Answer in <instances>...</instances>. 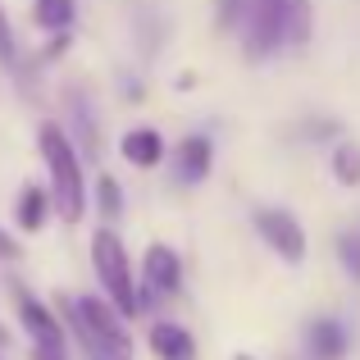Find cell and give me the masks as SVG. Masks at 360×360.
<instances>
[{"label": "cell", "mask_w": 360, "mask_h": 360, "mask_svg": "<svg viewBox=\"0 0 360 360\" xmlns=\"http://www.w3.org/2000/svg\"><path fill=\"white\" fill-rule=\"evenodd\" d=\"M69 105H73V128H78L82 146H87V150H96V146H101V137H96V128H91V115H87V101H82V96H69ZM96 155H101V150H96Z\"/></svg>", "instance_id": "2e32d148"}, {"label": "cell", "mask_w": 360, "mask_h": 360, "mask_svg": "<svg viewBox=\"0 0 360 360\" xmlns=\"http://www.w3.org/2000/svg\"><path fill=\"white\" fill-rule=\"evenodd\" d=\"M5 342H9V333H5V328H0V347H5Z\"/></svg>", "instance_id": "44dd1931"}, {"label": "cell", "mask_w": 360, "mask_h": 360, "mask_svg": "<svg viewBox=\"0 0 360 360\" xmlns=\"http://www.w3.org/2000/svg\"><path fill=\"white\" fill-rule=\"evenodd\" d=\"M119 150H123V160H128V165L150 169V165H160V155H165V141H160L155 128H132V132H123Z\"/></svg>", "instance_id": "9c48e42d"}, {"label": "cell", "mask_w": 360, "mask_h": 360, "mask_svg": "<svg viewBox=\"0 0 360 360\" xmlns=\"http://www.w3.org/2000/svg\"><path fill=\"white\" fill-rule=\"evenodd\" d=\"M283 46V5L278 0H255L251 5V55H264Z\"/></svg>", "instance_id": "52a82bcc"}, {"label": "cell", "mask_w": 360, "mask_h": 360, "mask_svg": "<svg viewBox=\"0 0 360 360\" xmlns=\"http://www.w3.org/2000/svg\"><path fill=\"white\" fill-rule=\"evenodd\" d=\"M91 269H96L110 306H115L119 315H137L141 301H137V288H132L128 251H123V242H119L115 229H96V233H91Z\"/></svg>", "instance_id": "7a4b0ae2"}, {"label": "cell", "mask_w": 360, "mask_h": 360, "mask_svg": "<svg viewBox=\"0 0 360 360\" xmlns=\"http://www.w3.org/2000/svg\"><path fill=\"white\" fill-rule=\"evenodd\" d=\"M78 324L87 328V342L101 352L96 360H105V352L115 360L132 356V338H128V328H123V315L110 306L105 297H82L78 301Z\"/></svg>", "instance_id": "3957f363"}, {"label": "cell", "mask_w": 360, "mask_h": 360, "mask_svg": "<svg viewBox=\"0 0 360 360\" xmlns=\"http://www.w3.org/2000/svg\"><path fill=\"white\" fill-rule=\"evenodd\" d=\"M338 255H342V269L360 283V238L356 233H342V238H338Z\"/></svg>", "instance_id": "e0dca14e"}, {"label": "cell", "mask_w": 360, "mask_h": 360, "mask_svg": "<svg viewBox=\"0 0 360 360\" xmlns=\"http://www.w3.org/2000/svg\"><path fill=\"white\" fill-rule=\"evenodd\" d=\"M14 214H18V224H23L27 233H37V229L46 224V192L27 183V187H23V196H18V205H14Z\"/></svg>", "instance_id": "4fadbf2b"}, {"label": "cell", "mask_w": 360, "mask_h": 360, "mask_svg": "<svg viewBox=\"0 0 360 360\" xmlns=\"http://www.w3.org/2000/svg\"><path fill=\"white\" fill-rule=\"evenodd\" d=\"M96 205H101V210H105V219H115V214H119V183H115V178H110V174H101V183H96Z\"/></svg>", "instance_id": "ac0fdd59"}, {"label": "cell", "mask_w": 360, "mask_h": 360, "mask_svg": "<svg viewBox=\"0 0 360 360\" xmlns=\"http://www.w3.org/2000/svg\"><path fill=\"white\" fill-rule=\"evenodd\" d=\"M18 319H23V328L32 333V347H37V360H69V352H64V333L60 324H55V315L41 306L37 297H18Z\"/></svg>", "instance_id": "5b68a950"}, {"label": "cell", "mask_w": 360, "mask_h": 360, "mask_svg": "<svg viewBox=\"0 0 360 360\" xmlns=\"http://www.w3.org/2000/svg\"><path fill=\"white\" fill-rule=\"evenodd\" d=\"M37 141H41V160H46V169H51L55 205H60L64 224H78L82 205H87V187H82V165H78V150H73V137L60 123H41Z\"/></svg>", "instance_id": "6da1fadb"}, {"label": "cell", "mask_w": 360, "mask_h": 360, "mask_svg": "<svg viewBox=\"0 0 360 360\" xmlns=\"http://www.w3.org/2000/svg\"><path fill=\"white\" fill-rule=\"evenodd\" d=\"M14 255H18L14 238H9V233H0V260H14Z\"/></svg>", "instance_id": "ffe728a7"}, {"label": "cell", "mask_w": 360, "mask_h": 360, "mask_svg": "<svg viewBox=\"0 0 360 360\" xmlns=\"http://www.w3.org/2000/svg\"><path fill=\"white\" fill-rule=\"evenodd\" d=\"M255 233H260L288 264H301V255H306V233H301V224H297L292 210H278V205L255 210Z\"/></svg>", "instance_id": "277c9868"}, {"label": "cell", "mask_w": 360, "mask_h": 360, "mask_svg": "<svg viewBox=\"0 0 360 360\" xmlns=\"http://www.w3.org/2000/svg\"><path fill=\"white\" fill-rule=\"evenodd\" d=\"M0 60H5V64H14V27H9L5 9H0Z\"/></svg>", "instance_id": "d6986e66"}, {"label": "cell", "mask_w": 360, "mask_h": 360, "mask_svg": "<svg viewBox=\"0 0 360 360\" xmlns=\"http://www.w3.org/2000/svg\"><path fill=\"white\" fill-rule=\"evenodd\" d=\"M141 269H146V288L150 292H178V288H183V260H178V251L165 246V242L146 246Z\"/></svg>", "instance_id": "8992f818"}, {"label": "cell", "mask_w": 360, "mask_h": 360, "mask_svg": "<svg viewBox=\"0 0 360 360\" xmlns=\"http://www.w3.org/2000/svg\"><path fill=\"white\" fill-rule=\"evenodd\" d=\"M174 160H178V178H183V183H201V178H210V165H214L210 137H187L183 146L174 150Z\"/></svg>", "instance_id": "ba28073f"}, {"label": "cell", "mask_w": 360, "mask_h": 360, "mask_svg": "<svg viewBox=\"0 0 360 360\" xmlns=\"http://www.w3.org/2000/svg\"><path fill=\"white\" fill-rule=\"evenodd\" d=\"M333 178L342 187H360V146L342 141V146L333 150Z\"/></svg>", "instance_id": "5bb4252c"}, {"label": "cell", "mask_w": 360, "mask_h": 360, "mask_svg": "<svg viewBox=\"0 0 360 360\" xmlns=\"http://www.w3.org/2000/svg\"><path fill=\"white\" fill-rule=\"evenodd\" d=\"M37 23L41 27H55V32H64V27L73 23V0H37Z\"/></svg>", "instance_id": "9a60e30c"}, {"label": "cell", "mask_w": 360, "mask_h": 360, "mask_svg": "<svg viewBox=\"0 0 360 360\" xmlns=\"http://www.w3.org/2000/svg\"><path fill=\"white\" fill-rule=\"evenodd\" d=\"M238 360H251V356H238Z\"/></svg>", "instance_id": "7402d4cb"}, {"label": "cell", "mask_w": 360, "mask_h": 360, "mask_svg": "<svg viewBox=\"0 0 360 360\" xmlns=\"http://www.w3.org/2000/svg\"><path fill=\"white\" fill-rule=\"evenodd\" d=\"M283 5V41L306 46L310 41V0H278Z\"/></svg>", "instance_id": "7c38bea8"}, {"label": "cell", "mask_w": 360, "mask_h": 360, "mask_svg": "<svg viewBox=\"0 0 360 360\" xmlns=\"http://www.w3.org/2000/svg\"><path fill=\"white\" fill-rule=\"evenodd\" d=\"M150 347L160 360H196V342L183 324H155L150 328Z\"/></svg>", "instance_id": "30bf717a"}, {"label": "cell", "mask_w": 360, "mask_h": 360, "mask_svg": "<svg viewBox=\"0 0 360 360\" xmlns=\"http://www.w3.org/2000/svg\"><path fill=\"white\" fill-rule=\"evenodd\" d=\"M310 356L315 360H342L347 356V328L338 319H315L310 324Z\"/></svg>", "instance_id": "8fae6325"}]
</instances>
